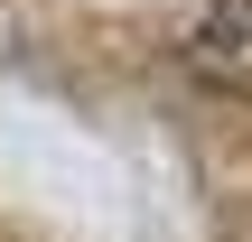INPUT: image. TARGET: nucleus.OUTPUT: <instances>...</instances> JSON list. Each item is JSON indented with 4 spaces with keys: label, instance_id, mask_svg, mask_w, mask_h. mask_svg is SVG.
Wrapping results in <instances>:
<instances>
[{
    "label": "nucleus",
    "instance_id": "obj_1",
    "mask_svg": "<svg viewBox=\"0 0 252 242\" xmlns=\"http://www.w3.org/2000/svg\"><path fill=\"white\" fill-rule=\"evenodd\" d=\"M178 56H187V75H196V84H215V93L252 103V0H206Z\"/></svg>",
    "mask_w": 252,
    "mask_h": 242
}]
</instances>
